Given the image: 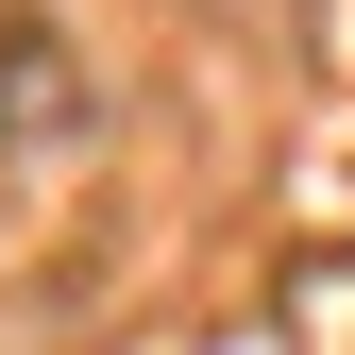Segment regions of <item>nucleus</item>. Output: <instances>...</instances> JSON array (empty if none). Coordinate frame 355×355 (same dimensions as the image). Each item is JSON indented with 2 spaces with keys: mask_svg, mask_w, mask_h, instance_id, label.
Returning <instances> with one entry per match:
<instances>
[{
  "mask_svg": "<svg viewBox=\"0 0 355 355\" xmlns=\"http://www.w3.org/2000/svg\"><path fill=\"white\" fill-rule=\"evenodd\" d=\"M102 119V68L68 51V17L51 0H0V153H51Z\"/></svg>",
  "mask_w": 355,
  "mask_h": 355,
  "instance_id": "1",
  "label": "nucleus"
}]
</instances>
